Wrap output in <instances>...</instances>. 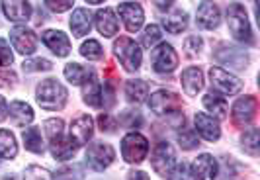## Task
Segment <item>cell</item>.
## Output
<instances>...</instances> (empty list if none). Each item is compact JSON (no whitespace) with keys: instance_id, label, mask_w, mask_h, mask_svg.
<instances>
[{"instance_id":"obj_33","label":"cell","mask_w":260,"mask_h":180,"mask_svg":"<svg viewBox=\"0 0 260 180\" xmlns=\"http://www.w3.org/2000/svg\"><path fill=\"white\" fill-rule=\"evenodd\" d=\"M80 53H82V57H86V59H90V61H98V59H102V55H104L100 43H98L96 39L84 41L82 47H80Z\"/></svg>"},{"instance_id":"obj_34","label":"cell","mask_w":260,"mask_h":180,"mask_svg":"<svg viewBox=\"0 0 260 180\" xmlns=\"http://www.w3.org/2000/svg\"><path fill=\"white\" fill-rule=\"evenodd\" d=\"M158 39H160V27L153 26V24L145 27L143 36H141V43H143V47H153Z\"/></svg>"},{"instance_id":"obj_29","label":"cell","mask_w":260,"mask_h":180,"mask_svg":"<svg viewBox=\"0 0 260 180\" xmlns=\"http://www.w3.org/2000/svg\"><path fill=\"white\" fill-rule=\"evenodd\" d=\"M22 139L27 151L31 153H43V139H41V131L39 128H29L22 133Z\"/></svg>"},{"instance_id":"obj_39","label":"cell","mask_w":260,"mask_h":180,"mask_svg":"<svg viewBox=\"0 0 260 180\" xmlns=\"http://www.w3.org/2000/svg\"><path fill=\"white\" fill-rule=\"evenodd\" d=\"M12 65V51L6 39L0 38V67H10Z\"/></svg>"},{"instance_id":"obj_36","label":"cell","mask_w":260,"mask_h":180,"mask_svg":"<svg viewBox=\"0 0 260 180\" xmlns=\"http://www.w3.org/2000/svg\"><path fill=\"white\" fill-rule=\"evenodd\" d=\"M43 129H45V133H47V137L53 139V137H57V135H61V133H63V122H61V119H57V117L47 119V122L43 124Z\"/></svg>"},{"instance_id":"obj_9","label":"cell","mask_w":260,"mask_h":180,"mask_svg":"<svg viewBox=\"0 0 260 180\" xmlns=\"http://www.w3.org/2000/svg\"><path fill=\"white\" fill-rule=\"evenodd\" d=\"M114 149L108 143H92L86 151V165H90L94 170H104L114 163Z\"/></svg>"},{"instance_id":"obj_1","label":"cell","mask_w":260,"mask_h":180,"mask_svg":"<svg viewBox=\"0 0 260 180\" xmlns=\"http://www.w3.org/2000/svg\"><path fill=\"white\" fill-rule=\"evenodd\" d=\"M38 104L43 110H61L67 104V88L55 78H47L38 86Z\"/></svg>"},{"instance_id":"obj_38","label":"cell","mask_w":260,"mask_h":180,"mask_svg":"<svg viewBox=\"0 0 260 180\" xmlns=\"http://www.w3.org/2000/svg\"><path fill=\"white\" fill-rule=\"evenodd\" d=\"M45 2V6L51 10V12H65L69 8H73V4H75V0H43Z\"/></svg>"},{"instance_id":"obj_7","label":"cell","mask_w":260,"mask_h":180,"mask_svg":"<svg viewBox=\"0 0 260 180\" xmlns=\"http://www.w3.org/2000/svg\"><path fill=\"white\" fill-rule=\"evenodd\" d=\"M151 63H153V69L156 73L167 75V73H172L178 67V55H176L172 45L160 43L155 51L151 53Z\"/></svg>"},{"instance_id":"obj_10","label":"cell","mask_w":260,"mask_h":180,"mask_svg":"<svg viewBox=\"0 0 260 180\" xmlns=\"http://www.w3.org/2000/svg\"><path fill=\"white\" fill-rule=\"evenodd\" d=\"M10 41H12L14 49L22 55H31L38 47V38L29 27L18 26L10 32Z\"/></svg>"},{"instance_id":"obj_37","label":"cell","mask_w":260,"mask_h":180,"mask_svg":"<svg viewBox=\"0 0 260 180\" xmlns=\"http://www.w3.org/2000/svg\"><path fill=\"white\" fill-rule=\"evenodd\" d=\"M202 47H204V41H202V38H198V36H190V38L184 41V49H186V53L190 57H196L198 53L202 51Z\"/></svg>"},{"instance_id":"obj_14","label":"cell","mask_w":260,"mask_h":180,"mask_svg":"<svg viewBox=\"0 0 260 180\" xmlns=\"http://www.w3.org/2000/svg\"><path fill=\"white\" fill-rule=\"evenodd\" d=\"M2 10L12 22H27L31 16V4L27 0H2Z\"/></svg>"},{"instance_id":"obj_20","label":"cell","mask_w":260,"mask_h":180,"mask_svg":"<svg viewBox=\"0 0 260 180\" xmlns=\"http://www.w3.org/2000/svg\"><path fill=\"white\" fill-rule=\"evenodd\" d=\"M92 133H94V124H92L90 116H80L71 124V137H73L78 145L88 143V139L92 137Z\"/></svg>"},{"instance_id":"obj_32","label":"cell","mask_w":260,"mask_h":180,"mask_svg":"<svg viewBox=\"0 0 260 180\" xmlns=\"http://www.w3.org/2000/svg\"><path fill=\"white\" fill-rule=\"evenodd\" d=\"M243 149L247 151L248 155L256 157L260 151V133L258 129H248L247 133L243 135Z\"/></svg>"},{"instance_id":"obj_46","label":"cell","mask_w":260,"mask_h":180,"mask_svg":"<svg viewBox=\"0 0 260 180\" xmlns=\"http://www.w3.org/2000/svg\"><path fill=\"white\" fill-rule=\"evenodd\" d=\"M129 178H139V180H143V178H147V174H145V172H131Z\"/></svg>"},{"instance_id":"obj_15","label":"cell","mask_w":260,"mask_h":180,"mask_svg":"<svg viewBox=\"0 0 260 180\" xmlns=\"http://www.w3.org/2000/svg\"><path fill=\"white\" fill-rule=\"evenodd\" d=\"M43 43L51 49L55 55H59V57H67L69 53H71V41L67 38L63 32H57V29H47V32H43Z\"/></svg>"},{"instance_id":"obj_4","label":"cell","mask_w":260,"mask_h":180,"mask_svg":"<svg viewBox=\"0 0 260 180\" xmlns=\"http://www.w3.org/2000/svg\"><path fill=\"white\" fill-rule=\"evenodd\" d=\"M114 51H116V57L119 59V63L125 67V71H139L141 67V61H143V55H141V49L139 45L133 41L131 38H119L114 43Z\"/></svg>"},{"instance_id":"obj_28","label":"cell","mask_w":260,"mask_h":180,"mask_svg":"<svg viewBox=\"0 0 260 180\" xmlns=\"http://www.w3.org/2000/svg\"><path fill=\"white\" fill-rule=\"evenodd\" d=\"M18 153L16 137L8 129H0V157L2 159H14Z\"/></svg>"},{"instance_id":"obj_5","label":"cell","mask_w":260,"mask_h":180,"mask_svg":"<svg viewBox=\"0 0 260 180\" xmlns=\"http://www.w3.org/2000/svg\"><path fill=\"white\" fill-rule=\"evenodd\" d=\"M149 153V141L145 139L141 133H127L121 141V155L123 159L131 165H139L143 163L145 157Z\"/></svg>"},{"instance_id":"obj_30","label":"cell","mask_w":260,"mask_h":180,"mask_svg":"<svg viewBox=\"0 0 260 180\" xmlns=\"http://www.w3.org/2000/svg\"><path fill=\"white\" fill-rule=\"evenodd\" d=\"M92 69H86V67H82V65L78 63H71L65 67V77L69 78V82H73V84H82L86 78L90 77Z\"/></svg>"},{"instance_id":"obj_19","label":"cell","mask_w":260,"mask_h":180,"mask_svg":"<svg viewBox=\"0 0 260 180\" xmlns=\"http://www.w3.org/2000/svg\"><path fill=\"white\" fill-rule=\"evenodd\" d=\"M96 27L104 38H114L117 34V29H119V22H117L114 10H110V8L98 10V14H96Z\"/></svg>"},{"instance_id":"obj_8","label":"cell","mask_w":260,"mask_h":180,"mask_svg":"<svg viewBox=\"0 0 260 180\" xmlns=\"http://www.w3.org/2000/svg\"><path fill=\"white\" fill-rule=\"evenodd\" d=\"M151 161H153V168H155L156 172L160 176L169 178L170 172L176 167V153H174V149L170 147L169 143H158L155 147V151H153V159Z\"/></svg>"},{"instance_id":"obj_12","label":"cell","mask_w":260,"mask_h":180,"mask_svg":"<svg viewBox=\"0 0 260 180\" xmlns=\"http://www.w3.org/2000/svg\"><path fill=\"white\" fill-rule=\"evenodd\" d=\"M117 14H119V18L123 20V24H125V27L129 32H137L139 27L143 26V20H145L143 8L139 4H135V2H123V4H119L117 6Z\"/></svg>"},{"instance_id":"obj_43","label":"cell","mask_w":260,"mask_h":180,"mask_svg":"<svg viewBox=\"0 0 260 180\" xmlns=\"http://www.w3.org/2000/svg\"><path fill=\"white\" fill-rule=\"evenodd\" d=\"M16 82V75L10 73V71H0V86H8Z\"/></svg>"},{"instance_id":"obj_27","label":"cell","mask_w":260,"mask_h":180,"mask_svg":"<svg viewBox=\"0 0 260 180\" xmlns=\"http://www.w3.org/2000/svg\"><path fill=\"white\" fill-rule=\"evenodd\" d=\"M147 92H149L147 82H145V80H139V78L127 80V84H125V94H127V98L135 104L143 102L145 98H147Z\"/></svg>"},{"instance_id":"obj_26","label":"cell","mask_w":260,"mask_h":180,"mask_svg":"<svg viewBox=\"0 0 260 180\" xmlns=\"http://www.w3.org/2000/svg\"><path fill=\"white\" fill-rule=\"evenodd\" d=\"M165 27L170 34H182L184 29L188 27V14L184 10H174V12L165 18Z\"/></svg>"},{"instance_id":"obj_45","label":"cell","mask_w":260,"mask_h":180,"mask_svg":"<svg viewBox=\"0 0 260 180\" xmlns=\"http://www.w3.org/2000/svg\"><path fill=\"white\" fill-rule=\"evenodd\" d=\"M6 116H8V106H6V102H4V98L0 96V122L6 119Z\"/></svg>"},{"instance_id":"obj_11","label":"cell","mask_w":260,"mask_h":180,"mask_svg":"<svg viewBox=\"0 0 260 180\" xmlns=\"http://www.w3.org/2000/svg\"><path fill=\"white\" fill-rule=\"evenodd\" d=\"M254 114H256V100L252 96H243L235 102L231 116H233V122L239 128H245L254 119Z\"/></svg>"},{"instance_id":"obj_35","label":"cell","mask_w":260,"mask_h":180,"mask_svg":"<svg viewBox=\"0 0 260 180\" xmlns=\"http://www.w3.org/2000/svg\"><path fill=\"white\" fill-rule=\"evenodd\" d=\"M178 143L182 145L186 151L198 147V135H196L194 129H182V131L178 133Z\"/></svg>"},{"instance_id":"obj_24","label":"cell","mask_w":260,"mask_h":180,"mask_svg":"<svg viewBox=\"0 0 260 180\" xmlns=\"http://www.w3.org/2000/svg\"><path fill=\"white\" fill-rule=\"evenodd\" d=\"M217 59L223 65H229V67H235V69H245L248 61L247 55L241 51V49H235V47H229L225 51L217 53Z\"/></svg>"},{"instance_id":"obj_25","label":"cell","mask_w":260,"mask_h":180,"mask_svg":"<svg viewBox=\"0 0 260 180\" xmlns=\"http://www.w3.org/2000/svg\"><path fill=\"white\" fill-rule=\"evenodd\" d=\"M10 116H12L14 124L26 126V124H31V119H34V110L26 102L16 100V102L10 104Z\"/></svg>"},{"instance_id":"obj_18","label":"cell","mask_w":260,"mask_h":180,"mask_svg":"<svg viewBox=\"0 0 260 180\" xmlns=\"http://www.w3.org/2000/svg\"><path fill=\"white\" fill-rule=\"evenodd\" d=\"M194 122H196L198 133H200L204 139H208V141H217V139H219L221 129H219V124L211 116H208V114H196Z\"/></svg>"},{"instance_id":"obj_23","label":"cell","mask_w":260,"mask_h":180,"mask_svg":"<svg viewBox=\"0 0 260 180\" xmlns=\"http://www.w3.org/2000/svg\"><path fill=\"white\" fill-rule=\"evenodd\" d=\"M82 84H84V88H82L84 102L88 104V106H94V108H98V106H100V94H102V88H100V82L96 80V75L92 73L90 77L86 78Z\"/></svg>"},{"instance_id":"obj_41","label":"cell","mask_w":260,"mask_h":180,"mask_svg":"<svg viewBox=\"0 0 260 180\" xmlns=\"http://www.w3.org/2000/svg\"><path fill=\"white\" fill-rule=\"evenodd\" d=\"M121 122H123V124H125L127 128H131V129L139 128V126H141V116H139L137 112H125Z\"/></svg>"},{"instance_id":"obj_2","label":"cell","mask_w":260,"mask_h":180,"mask_svg":"<svg viewBox=\"0 0 260 180\" xmlns=\"http://www.w3.org/2000/svg\"><path fill=\"white\" fill-rule=\"evenodd\" d=\"M227 24H229V29H231V34H233V38L237 41H245V43L252 41V29H250V24H248L247 12H245L243 4H239V2L229 4V8H227Z\"/></svg>"},{"instance_id":"obj_42","label":"cell","mask_w":260,"mask_h":180,"mask_svg":"<svg viewBox=\"0 0 260 180\" xmlns=\"http://www.w3.org/2000/svg\"><path fill=\"white\" fill-rule=\"evenodd\" d=\"M98 124H100L102 131H114V129H116V126H117V122L110 116V114H102V116L98 117Z\"/></svg>"},{"instance_id":"obj_47","label":"cell","mask_w":260,"mask_h":180,"mask_svg":"<svg viewBox=\"0 0 260 180\" xmlns=\"http://www.w3.org/2000/svg\"><path fill=\"white\" fill-rule=\"evenodd\" d=\"M86 2H90V4H100V2H104V0H86Z\"/></svg>"},{"instance_id":"obj_40","label":"cell","mask_w":260,"mask_h":180,"mask_svg":"<svg viewBox=\"0 0 260 180\" xmlns=\"http://www.w3.org/2000/svg\"><path fill=\"white\" fill-rule=\"evenodd\" d=\"M53 65L47 59H34L24 63V71H49Z\"/></svg>"},{"instance_id":"obj_6","label":"cell","mask_w":260,"mask_h":180,"mask_svg":"<svg viewBox=\"0 0 260 180\" xmlns=\"http://www.w3.org/2000/svg\"><path fill=\"white\" fill-rule=\"evenodd\" d=\"M209 78H211V86L221 92L225 96H231V94H237L239 90L243 88V82L239 78L227 73L221 67H211L209 69Z\"/></svg>"},{"instance_id":"obj_44","label":"cell","mask_w":260,"mask_h":180,"mask_svg":"<svg viewBox=\"0 0 260 180\" xmlns=\"http://www.w3.org/2000/svg\"><path fill=\"white\" fill-rule=\"evenodd\" d=\"M153 2L156 4V8H158V10H169L174 0H153Z\"/></svg>"},{"instance_id":"obj_22","label":"cell","mask_w":260,"mask_h":180,"mask_svg":"<svg viewBox=\"0 0 260 180\" xmlns=\"http://www.w3.org/2000/svg\"><path fill=\"white\" fill-rule=\"evenodd\" d=\"M92 27V16L84 8H77L71 18V29L75 34V38H84L86 34H90Z\"/></svg>"},{"instance_id":"obj_21","label":"cell","mask_w":260,"mask_h":180,"mask_svg":"<svg viewBox=\"0 0 260 180\" xmlns=\"http://www.w3.org/2000/svg\"><path fill=\"white\" fill-rule=\"evenodd\" d=\"M182 86L188 96H196L204 88V75L198 67H188L182 73Z\"/></svg>"},{"instance_id":"obj_16","label":"cell","mask_w":260,"mask_h":180,"mask_svg":"<svg viewBox=\"0 0 260 180\" xmlns=\"http://www.w3.org/2000/svg\"><path fill=\"white\" fill-rule=\"evenodd\" d=\"M196 18H198V24L204 27V29H215V27L219 26V22H221L219 8L213 2H209V0L202 2V6L198 8Z\"/></svg>"},{"instance_id":"obj_31","label":"cell","mask_w":260,"mask_h":180,"mask_svg":"<svg viewBox=\"0 0 260 180\" xmlns=\"http://www.w3.org/2000/svg\"><path fill=\"white\" fill-rule=\"evenodd\" d=\"M204 106L215 117H219V119H223V117L227 116V102H225V98H219L215 94H206L204 96Z\"/></svg>"},{"instance_id":"obj_13","label":"cell","mask_w":260,"mask_h":180,"mask_svg":"<svg viewBox=\"0 0 260 180\" xmlns=\"http://www.w3.org/2000/svg\"><path fill=\"white\" fill-rule=\"evenodd\" d=\"M190 176L198 180H211L217 176V163L211 155H200L192 163Z\"/></svg>"},{"instance_id":"obj_17","label":"cell","mask_w":260,"mask_h":180,"mask_svg":"<svg viewBox=\"0 0 260 180\" xmlns=\"http://www.w3.org/2000/svg\"><path fill=\"white\" fill-rule=\"evenodd\" d=\"M77 149H78V143L73 137H63V133L51 139V153L57 161H69V159H73V155L77 153Z\"/></svg>"},{"instance_id":"obj_3","label":"cell","mask_w":260,"mask_h":180,"mask_svg":"<svg viewBox=\"0 0 260 180\" xmlns=\"http://www.w3.org/2000/svg\"><path fill=\"white\" fill-rule=\"evenodd\" d=\"M149 106L156 116H180V112H182V100L178 98V94H174L170 90L153 92Z\"/></svg>"}]
</instances>
